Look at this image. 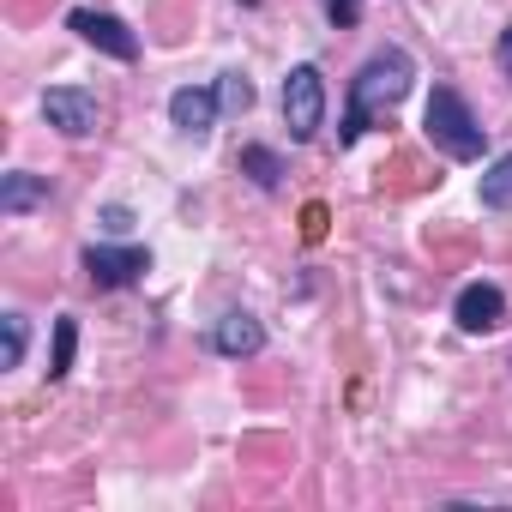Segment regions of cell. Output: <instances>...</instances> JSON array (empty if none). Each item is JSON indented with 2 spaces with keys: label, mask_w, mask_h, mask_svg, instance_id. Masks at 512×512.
<instances>
[{
  "label": "cell",
  "mask_w": 512,
  "mask_h": 512,
  "mask_svg": "<svg viewBox=\"0 0 512 512\" xmlns=\"http://www.w3.org/2000/svg\"><path fill=\"white\" fill-rule=\"evenodd\" d=\"M410 85H416V61L404 49H374L356 67V79H350V103H344V121H338V145H356L374 127V115H386V109H398L410 97Z\"/></svg>",
  "instance_id": "obj_1"
},
{
  "label": "cell",
  "mask_w": 512,
  "mask_h": 512,
  "mask_svg": "<svg viewBox=\"0 0 512 512\" xmlns=\"http://www.w3.org/2000/svg\"><path fill=\"white\" fill-rule=\"evenodd\" d=\"M422 133L452 157V163H476L488 151V127L470 115V103L452 91V85H434L428 91V109H422Z\"/></svg>",
  "instance_id": "obj_2"
},
{
  "label": "cell",
  "mask_w": 512,
  "mask_h": 512,
  "mask_svg": "<svg viewBox=\"0 0 512 512\" xmlns=\"http://www.w3.org/2000/svg\"><path fill=\"white\" fill-rule=\"evenodd\" d=\"M284 127H290L296 145L320 139V127H326V79H320L314 61H302V67L284 73Z\"/></svg>",
  "instance_id": "obj_3"
},
{
  "label": "cell",
  "mask_w": 512,
  "mask_h": 512,
  "mask_svg": "<svg viewBox=\"0 0 512 512\" xmlns=\"http://www.w3.org/2000/svg\"><path fill=\"white\" fill-rule=\"evenodd\" d=\"M151 272V253L145 247H109V241H91L85 247V278L97 284V290H127V284H139Z\"/></svg>",
  "instance_id": "obj_4"
},
{
  "label": "cell",
  "mask_w": 512,
  "mask_h": 512,
  "mask_svg": "<svg viewBox=\"0 0 512 512\" xmlns=\"http://www.w3.org/2000/svg\"><path fill=\"white\" fill-rule=\"evenodd\" d=\"M67 31H79L91 49H103L109 61H139V37L115 19V13H91V7H73L67 13Z\"/></svg>",
  "instance_id": "obj_5"
},
{
  "label": "cell",
  "mask_w": 512,
  "mask_h": 512,
  "mask_svg": "<svg viewBox=\"0 0 512 512\" xmlns=\"http://www.w3.org/2000/svg\"><path fill=\"white\" fill-rule=\"evenodd\" d=\"M43 121L61 127L67 139H91L97 133V97L79 85H55V91H43Z\"/></svg>",
  "instance_id": "obj_6"
},
{
  "label": "cell",
  "mask_w": 512,
  "mask_h": 512,
  "mask_svg": "<svg viewBox=\"0 0 512 512\" xmlns=\"http://www.w3.org/2000/svg\"><path fill=\"white\" fill-rule=\"evenodd\" d=\"M452 320H458V332H470V338L494 332V326L506 320V296H500V284H464L458 302H452Z\"/></svg>",
  "instance_id": "obj_7"
},
{
  "label": "cell",
  "mask_w": 512,
  "mask_h": 512,
  "mask_svg": "<svg viewBox=\"0 0 512 512\" xmlns=\"http://www.w3.org/2000/svg\"><path fill=\"white\" fill-rule=\"evenodd\" d=\"M217 109H223V97L205 91V85H181V91L169 97V121H175L181 133H193V139L217 127Z\"/></svg>",
  "instance_id": "obj_8"
},
{
  "label": "cell",
  "mask_w": 512,
  "mask_h": 512,
  "mask_svg": "<svg viewBox=\"0 0 512 512\" xmlns=\"http://www.w3.org/2000/svg\"><path fill=\"white\" fill-rule=\"evenodd\" d=\"M211 350H217V356H235V362H241V356H260V350H266V326L253 320V314H223L217 332H211Z\"/></svg>",
  "instance_id": "obj_9"
},
{
  "label": "cell",
  "mask_w": 512,
  "mask_h": 512,
  "mask_svg": "<svg viewBox=\"0 0 512 512\" xmlns=\"http://www.w3.org/2000/svg\"><path fill=\"white\" fill-rule=\"evenodd\" d=\"M31 205H49V181L43 175H25V169L0 175V217H25Z\"/></svg>",
  "instance_id": "obj_10"
},
{
  "label": "cell",
  "mask_w": 512,
  "mask_h": 512,
  "mask_svg": "<svg viewBox=\"0 0 512 512\" xmlns=\"http://www.w3.org/2000/svg\"><path fill=\"white\" fill-rule=\"evenodd\" d=\"M235 169H241L253 187H266V193H278V187H284V157H278L272 145H241Z\"/></svg>",
  "instance_id": "obj_11"
},
{
  "label": "cell",
  "mask_w": 512,
  "mask_h": 512,
  "mask_svg": "<svg viewBox=\"0 0 512 512\" xmlns=\"http://www.w3.org/2000/svg\"><path fill=\"white\" fill-rule=\"evenodd\" d=\"M482 205L488 211H512V151L482 169Z\"/></svg>",
  "instance_id": "obj_12"
},
{
  "label": "cell",
  "mask_w": 512,
  "mask_h": 512,
  "mask_svg": "<svg viewBox=\"0 0 512 512\" xmlns=\"http://www.w3.org/2000/svg\"><path fill=\"white\" fill-rule=\"evenodd\" d=\"M73 350H79V320H73V314H61V320H55V356H49V380H61V374L73 368Z\"/></svg>",
  "instance_id": "obj_13"
},
{
  "label": "cell",
  "mask_w": 512,
  "mask_h": 512,
  "mask_svg": "<svg viewBox=\"0 0 512 512\" xmlns=\"http://www.w3.org/2000/svg\"><path fill=\"white\" fill-rule=\"evenodd\" d=\"M0 326H7V350H0V368H19V362H25V344H31V332H25V314H7Z\"/></svg>",
  "instance_id": "obj_14"
},
{
  "label": "cell",
  "mask_w": 512,
  "mask_h": 512,
  "mask_svg": "<svg viewBox=\"0 0 512 512\" xmlns=\"http://www.w3.org/2000/svg\"><path fill=\"white\" fill-rule=\"evenodd\" d=\"M217 97H223V109H229V115H241V109H253V85H247L241 73H223V85H217Z\"/></svg>",
  "instance_id": "obj_15"
},
{
  "label": "cell",
  "mask_w": 512,
  "mask_h": 512,
  "mask_svg": "<svg viewBox=\"0 0 512 512\" xmlns=\"http://www.w3.org/2000/svg\"><path fill=\"white\" fill-rule=\"evenodd\" d=\"M320 7H326V19H332L338 31H350V25L362 19V0H320Z\"/></svg>",
  "instance_id": "obj_16"
},
{
  "label": "cell",
  "mask_w": 512,
  "mask_h": 512,
  "mask_svg": "<svg viewBox=\"0 0 512 512\" xmlns=\"http://www.w3.org/2000/svg\"><path fill=\"white\" fill-rule=\"evenodd\" d=\"M302 235H308V241L326 235V205H308V211H302Z\"/></svg>",
  "instance_id": "obj_17"
},
{
  "label": "cell",
  "mask_w": 512,
  "mask_h": 512,
  "mask_svg": "<svg viewBox=\"0 0 512 512\" xmlns=\"http://www.w3.org/2000/svg\"><path fill=\"white\" fill-rule=\"evenodd\" d=\"M494 61H500V73H506V79H512V25H506V31H500V43H494Z\"/></svg>",
  "instance_id": "obj_18"
}]
</instances>
